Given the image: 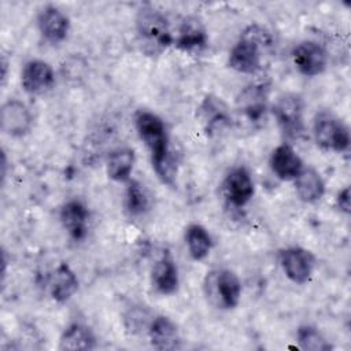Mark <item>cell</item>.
I'll return each mask as SVG.
<instances>
[{
	"label": "cell",
	"mask_w": 351,
	"mask_h": 351,
	"mask_svg": "<svg viewBox=\"0 0 351 351\" xmlns=\"http://www.w3.org/2000/svg\"><path fill=\"white\" fill-rule=\"evenodd\" d=\"M134 125L140 138L151 152L152 165L171 156L167 129L160 117L151 111L140 110L134 115Z\"/></svg>",
	"instance_id": "cell-3"
},
{
	"label": "cell",
	"mask_w": 351,
	"mask_h": 351,
	"mask_svg": "<svg viewBox=\"0 0 351 351\" xmlns=\"http://www.w3.org/2000/svg\"><path fill=\"white\" fill-rule=\"evenodd\" d=\"M48 287L52 299L58 303H64L77 292L78 278L73 269L66 262H62L49 276Z\"/></svg>",
	"instance_id": "cell-19"
},
{
	"label": "cell",
	"mask_w": 351,
	"mask_h": 351,
	"mask_svg": "<svg viewBox=\"0 0 351 351\" xmlns=\"http://www.w3.org/2000/svg\"><path fill=\"white\" fill-rule=\"evenodd\" d=\"M151 282L160 295H173L177 292L180 284L178 269L170 255H163L156 261L151 271Z\"/></svg>",
	"instance_id": "cell-18"
},
{
	"label": "cell",
	"mask_w": 351,
	"mask_h": 351,
	"mask_svg": "<svg viewBox=\"0 0 351 351\" xmlns=\"http://www.w3.org/2000/svg\"><path fill=\"white\" fill-rule=\"evenodd\" d=\"M148 336L154 348L160 351L181 347V336L177 325L165 315H156L148 325Z\"/></svg>",
	"instance_id": "cell-15"
},
{
	"label": "cell",
	"mask_w": 351,
	"mask_h": 351,
	"mask_svg": "<svg viewBox=\"0 0 351 351\" xmlns=\"http://www.w3.org/2000/svg\"><path fill=\"white\" fill-rule=\"evenodd\" d=\"M270 44V34L265 29L248 26L229 52V66L243 74H255L262 66V47Z\"/></svg>",
	"instance_id": "cell-1"
},
{
	"label": "cell",
	"mask_w": 351,
	"mask_h": 351,
	"mask_svg": "<svg viewBox=\"0 0 351 351\" xmlns=\"http://www.w3.org/2000/svg\"><path fill=\"white\" fill-rule=\"evenodd\" d=\"M270 167L280 180L291 181L303 170V162L291 145L281 144L270 155Z\"/></svg>",
	"instance_id": "cell-16"
},
{
	"label": "cell",
	"mask_w": 351,
	"mask_h": 351,
	"mask_svg": "<svg viewBox=\"0 0 351 351\" xmlns=\"http://www.w3.org/2000/svg\"><path fill=\"white\" fill-rule=\"evenodd\" d=\"M21 82L23 89L30 95H43L48 92L55 84V74L52 67L40 59L29 60L22 70Z\"/></svg>",
	"instance_id": "cell-10"
},
{
	"label": "cell",
	"mask_w": 351,
	"mask_h": 351,
	"mask_svg": "<svg viewBox=\"0 0 351 351\" xmlns=\"http://www.w3.org/2000/svg\"><path fill=\"white\" fill-rule=\"evenodd\" d=\"M136 30L143 49L148 53H160L174 43L166 16L152 7H143L138 11Z\"/></svg>",
	"instance_id": "cell-2"
},
{
	"label": "cell",
	"mask_w": 351,
	"mask_h": 351,
	"mask_svg": "<svg viewBox=\"0 0 351 351\" xmlns=\"http://www.w3.org/2000/svg\"><path fill=\"white\" fill-rule=\"evenodd\" d=\"M148 195L138 181H129L125 195V207L130 217H140L148 210Z\"/></svg>",
	"instance_id": "cell-25"
},
{
	"label": "cell",
	"mask_w": 351,
	"mask_h": 351,
	"mask_svg": "<svg viewBox=\"0 0 351 351\" xmlns=\"http://www.w3.org/2000/svg\"><path fill=\"white\" fill-rule=\"evenodd\" d=\"M295 67L306 77H315L328 66V53L317 41L306 40L299 43L292 51Z\"/></svg>",
	"instance_id": "cell-7"
},
{
	"label": "cell",
	"mask_w": 351,
	"mask_h": 351,
	"mask_svg": "<svg viewBox=\"0 0 351 351\" xmlns=\"http://www.w3.org/2000/svg\"><path fill=\"white\" fill-rule=\"evenodd\" d=\"M185 243L192 259H204L211 250L213 241L207 229L199 223H191L185 229Z\"/></svg>",
	"instance_id": "cell-24"
},
{
	"label": "cell",
	"mask_w": 351,
	"mask_h": 351,
	"mask_svg": "<svg viewBox=\"0 0 351 351\" xmlns=\"http://www.w3.org/2000/svg\"><path fill=\"white\" fill-rule=\"evenodd\" d=\"M32 114L25 103L19 100H8L0 111L1 130L12 137H22L32 129Z\"/></svg>",
	"instance_id": "cell-9"
},
{
	"label": "cell",
	"mask_w": 351,
	"mask_h": 351,
	"mask_svg": "<svg viewBox=\"0 0 351 351\" xmlns=\"http://www.w3.org/2000/svg\"><path fill=\"white\" fill-rule=\"evenodd\" d=\"M208 43L207 32L203 23L193 16H188L182 21L178 34L174 38V45L186 53H199L202 52Z\"/></svg>",
	"instance_id": "cell-14"
},
{
	"label": "cell",
	"mask_w": 351,
	"mask_h": 351,
	"mask_svg": "<svg viewBox=\"0 0 351 351\" xmlns=\"http://www.w3.org/2000/svg\"><path fill=\"white\" fill-rule=\"evenodd\" d=\"M296 341L302 350L306 351H329L330 343L326 337L311 325H302L296 332Z\"/></svg>",
	"instance_id": "cell-26"
},
{
	"label": "cell",
	"mask_w": 351,
	"mask_h": 351,
	"mask_svg": "<svg viewBox=\"0 0 351 351\" xmlns=\"http://www.w3.org/2000/svg\"><path fill=\"white\" fill-rule=\"evenodd\" d=\"M314 263L313 254L300 247H289L280 252V265L285 276L295 284H304L310 280Z\"/></svg>",
	"instance_id": "cell-8"
},
{
	"label": "cell",
	"mask_w": 351,
	"mask_h": 351,
	"mask_svg": "<svg viewBox=\"0 0 351 351\" xmlns=\"http://www.w3.org/2000/svg\"><path fill=\"white\" fill-rule=\"evenodd\" d=\"M204 289L211 303L226 310L234 308L241 298L240 278L229 269H217L207 273Z\"/></svg>",
	"instance_id": "cell-4"
},
{
	"label": "cell",
	"mask_w": 351,
	"mask_h": 351,
	"mask_svg": "<svg viewBox=\"0 0 351 351\" xmlns=\"http://www.w3.org/2000/svg\"><path fill=\"white\" fill-rule=\"evenodd\" d=\"M237 108L251 123H261L267 111L266 85L259 84L244 88L237 97Z\"/></svg>",
	"instance_id": "cell-12"
},
{
	"label": "cell",
	"mask_w": 351,
	"mask_h": 351,
	"mask_svg": "<svg viewBox=\"0 0 351 351\" xmlns=\"http://www.w3.org/2000/svg\"><path fill=\"white\" fill-rule=\"evenodd\" d=\"M273 114L282 133L288 137H299L303 133V101L298 95L287 93L278 97Z\"/></svg>",
	"instance_id": "cell-6"
},
{
	"label": "cell",
	"mask_w": 351,
	"mask_h": 351,
	"mask_svg": "<svg viewBox=\"0 0 351 351\" xmlns=\"http://www.w3.org/2000/svg\"><path fill=\"white\" fill-rule=\"evenodd\" d=\"M336 203L337 207L340 208V211L348 214L350 213V207H351V200H350V188L346 186L344 189H341L336 197Z\"/></svg>",
	"instance_id": "cell-27"
},
{
	"label": "cell",
	"mask_w": 351,
	"mask_h": 351,
	"mask_svg": "<svg viewBox=\"0 0 351 351\" xmlns=\"http://www.w3.org/2000/svg\"><path fill=\"white\" fill-rule=\"evenodd\" d=\"M89 211L80 200H69L60 208V222L74 240H82L86 236Z\"/></svg>",
	"instance_id": "cell-17"
},
{
	"label": "cell",
	"mask_w": 351,
	"mask_h": 351,
	"mask_svg": "<svg viewBox=\"0 0 351 351\" xmlns=\"http://www.w3.org/2000/svg\"><path fill=\"white\" fill-rule=\"evenodd\" d=\"M226 199L234 207L245 206L254 196V181L245 167L232 169L223 181Z\"/></svg>",
	"instance_id": "cell-11"
},
{
	"label": "cell",
	"mask_w": 351,
	"mask_h": 351,
	"mask_svg": "<svg viewBox=\"0 0 351 351\" xmlns=\"http://www.w3.org/2000/svg\"><path fill=\"white\" fill-rule=\"evenodd\" d=\"M37 23L43 37L52 44L63 41L67 37L70 29V21L67 15L55 5L44 7L38 14Z\"/></svg>",
	"instance_id": "cell-13"
},
{
	"label": "cell",
	"mask_w": 351,
	"mask_h": 351,
	"mask_svg": "<svg viewBox=\"0 0 351 351\" xmlns=\"http://www.w3.org/2000/svg\"><path fill=\"white\" fill-rule=\"evenodd\" d=\"M96 347V337L90 328L81 322L70 324L59 339V350L88 351Z\"/></svg>",
	"instance_id": "cell-21"
},
{
	"label": "cell",
	"mask_w": 351,
	"mask_h": 351,
	"mask_svg": "<svg viewBox=\"0 0 351 351\" xmlns=\"http://www.w3.org/2000/svg\"><path fill=\"white\" fill-rule=\"evenodd\" d=\"M199 115L207 134H214L230 125V114L228 107L218 97H206L199 107Z\"/></svg>",
	"instance_id": "cell-20"
},
{
	"label": "cell",
	"mask_w": 351,
	"mask_h": 351,
	"mask_svg": "<svg viewBox=\"0 0 351 351\" xmlns=\"http://www.w3.org/2000/svg\"><path fill=\"white\" fill-rule=\"evenodd\" d=\"M313 137L315 144L324 151L343 152L350 145V130L347 125L328 111H321L315 115Z\"/></svg>",
	"instance_id": "cell-5"
},
{
	"label": "cell",
	"mask_w": 351,
	"mask_h": 351,
	"mask_svg": "<svg viewBox=\"0 0 351 351\" xmlns=\"http://www.w3.org/2000/svg\"><path fill=\"white\" fill-rule=\"evenodd\" d=\"M295 189L302 202L314 203L324 196L325 182L317 170L303 167V170L295 178Z\"/></svg>",
	"instance_id": "cell-22"
},
{
	"label": "cell",
	"mask_w": 351,
	"mask_h": 351,
	"mask_svg": "<svg viewBox=\"0 0 351 351\" xmlns=\"http://www.w3.org/2000/svg\"><path fill=\"white\" fill-rule=\"evenodd\" d=\"M134 165V152L130 148L114 149L107 159V174L111 180L123 182L130 178Z\"/></svg>",
	"instance_id": "cell-23"
}]
</instances>
